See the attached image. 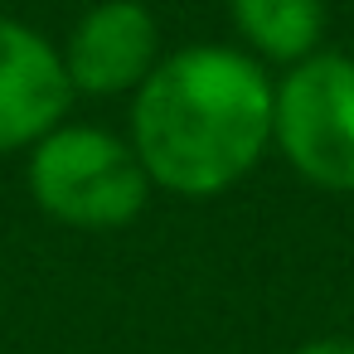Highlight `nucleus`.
Listing matches in <instances>:
<instances>
[{
	"label": "nucleus",
	"mask_w": 354,
	"mask_h": 354,
	"mask_svg": "<svg viewBox=\"0 0 354 354\" xmlns=\"http://www.w3.org/2000/svg\"><path fill=\"white\" fill-rule=\"evenodd\" d=\"M277 88L223 44H194L151 68L131 102V151L151 185L209 199L238 185L272 141Z\"/></svg>",
	"instance_id": "nucleus-1"
},
{
	"label": "nucleus",
	"mask_w": 354,
	"mask_h": 354,
	"mask_svg": "<svg viewBox=\"0 0 354 354\" xmlns=\"http://www.w3.org/2000/svg\"><path fill=\"white\" fill-rule=\"evenodd\" d=\"M35 204L68 228H122L151 199L136 151L102 127H54L30 156Z\"/></svg>",
	"instance_id": "nucleus-2"
},
{
	"label": "nucleus",
	"mask_w": 354,
	"mask_h": 354,
	"mask_svg": "<svg viewBox=\"0 0 354 354\" xmlns=\"http://www.w3.org/2000/svg\"><path fill=\"white\" fill-rule=\"evenodd\" d=\"M272 141L320 189H354V59L310 54L291 64L272 102Z\"/></svg>",
	"instance_id": "nucleus-3"
},
{
	"label": "nucleus",
	"mask_w": 354,
	"mask_h": 354,
	"mask_svg": "<svg viewBox=\"0 0 354 354\" xmlns=\"http://www.w3.org/2000/svg\"><path fill=\"white\" fill-rule=\"evenodd\" d=\"M73 102L64 54L25 20L0 15V151L39 146Z\"/></svg>",
	"instance_id": "nucleus-4"
},
{
	"label": "nucleus",
	"mask_w": 354,
	"mask_h": 354,
	"mask_svg": "<svg viewBox=\"0 0 354 354\" xmlns=\"http://www.w3.org/2000/svg\"><path fill=\"white\" fill-rule=\"evenodd\" d=\"M156 54H160V30L141 0H102L73 25L64 68L73 93L112 97V93L141 88L160 64Z\"/></svg>",
	"instance_id": "nucleus-5"
},
{
	"label": "nucleus",
	"mask_w": 354,
	"mask_h": 354,
	"mask_svg": "<svg viewBox=\"0 0 354 354\" xmlns=\"http://www.w3.org/2000/svg\"><path fill=\"white\" fill-rule=\"evenodd\" d=\"M243 39L281 64H301L315 54L325 30V0H228Z\"/></svg>",
	"instance_id": "nucleus-6"
},
{
	"label": "nucleus",
	"mask_w": 354,
	"mask_h": 354,
	"mask_svg": "<svg viewBox=\"0 0 354 354\" xmlns=\"http://www.w3.org/2000/svg\"><path fill=\"white\" fill-rule=\"evenodd\" d=\"M296 354H354V339H310Z\"/></svg>",
	"instance_id": "nucleus-7"
}]
</instances>
